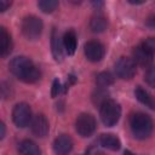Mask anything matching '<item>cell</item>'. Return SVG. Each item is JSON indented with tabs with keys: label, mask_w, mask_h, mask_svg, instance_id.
Listing matches in <instances>:
<instances>
[{
	"label": "cell",
	"mask_w": 155,
	"mask_h": 155,
	"mask_svg": "<svg viewBox=\"0 0 155 155\" xmlns=\"http://www.w3.org/2000/svg\"><path fill=\"white\" fill-rule=\"evenodd\" d=\"M130 128L134 138L145 139L151 134L154 124L148 114L138 111V113H133L130 116Z\"/></svg>",
	"instance_id": "obj_2"
},
{
	"label": "cell",
	"mask_w": 155,
	"mask_h": 155,
	"mask_svg": "<svg viewBox=\"0 0 155 155\" xmlns=\"http://www.w3.org/2000/svg\"><path fill=\"white\" fill-rule=\"evenodd\" d=\"M99 144L111 151H117L121 147V142L117 136L113 134V133H103L99 137Z\"/></svg>",
	"instance_id": "obj_15"
},
{
	"label": "cell",
	"mask_w": 155,
	"mask_h": 155,
	"mask_svg": "<svg viewBox=\"0 0 155 155\" xmlns=\"http://www.w3.org/2000/svg\"><path fill=\"white\" fill-rule=\"evenodd\" d=\"M124 155H137V154H134V153H132V151H130V150H125V151H124Z\"/></svg>",
	"instance_id": "obj_29"
},
{
	"label": "cell",
	"mask_w": 155,
	"mask_h": 155,
	"mask_svg": "<svg viewBox=\"0 0 155 155\" xmlns=\"http://www.w3.org/2000/svg\"><path fill=\"white\" fill-rule=\"evenodd\" d=\"M18 154L19 155H42L40 148L29 139H24L18 145Z\"/></svg>",
	"instance_id": "obj_16"
},
{
	"label": "cell",
	"mask_w": 155,
	"mask_h": 155,
	"mask_svg": "<svg viewBox=\"0 0 155 155\" xmlns=\"http://www.w3.org/2000/svg\"><path fill=\"white\" fill-rule=\"evenodd\" d=\"M63 48L68 56H73L78 47V36L73 29H69L63 35Z\"/></svg>",
	"instance_id": "obj_12"
},
{
	"label": "cell",
	"mask_w": 155,
	"mask_h": 155,
	"mask_svg": "<svg viewBox=\"0 0 155 155\" xmlns=\"http://www.w3.org/2000/svg\"><path fill=\"white\" fill-rule=\"evenodd\" d=\"M108 27V19L103 15H94L90 21V28L94 33H102Z\"/></svg>",
	"instance_id": "obj_18"
},
{
	"label": "cell",
	"mask_w": 155,
	"mask_h": 155,
	"mask_svg": "<svg viewBox=\"0 0 155 155\" xmlns=\"http://www.w3.org/2000/svg\"><path fill=\"white\" fill-rule=\"evenodd\" d=\"M109 98H108V92L105 91V90H103V88H101L99 87V90L93 94V102H94V104H99V107L105 102V101H108Z\"/></svg>",
	"instance_id": "obj_21"
},
{
	"label": "cell",
	"mask_w": 155,
	"mask_h": 155,
	"mask_svg": "<svg viewBox=\"0 0 155 155\" xmlns=\"http://www.w3.org/2000/svg\"><path fill=\"white\" fill-rule=\"evenodd\" d=\"M147 25L150 28H155V16H151L147 19Z\"/></svg>",
	"instance_id": "obj_26"
},
{
	"label": "cell",
	"mask_w": 155,
	"mask_h": 155,
	"mask_svg": "<svg viewBox=\"0 0 155 155\" xmlns=\"http://www.w3.org/2000/svg\"><path fill=\"white\" fill-rule=\"evenodd\" d=\"M12 39L6 28H0V54L2 58L7 57L12 51Z\"/></svg>",
	"instance_id": "obj_14"
},
{
	"label": "cell",
	"mask_w": 155,
	"mask_h": 155,
	"mask_svg": "<svg viewBox=\"0 0 155 155\" xmlns=\"http://www.w3.org/2000/svg\"><path fill=\"white\" fill-rule=\"evenodd\" d=\"M92 5H93V6H94V7H96V8L98 10V8H99L101 6H103L104 4H103L102 1H93V2H92Z\"/></svg>",
	"instance_id": "obj_28"
},
{
	"label": "cell",
	"mask_w": 155,
	"mask_h": 155,
	"mask_svg": "<svg viewBox=\"0 0 155 155\" xmlns=\"http://www.w3.org/2000/svg\"><path fill=\"white\" fill-rule=\"evenodd\" d=\"M51 51L56 62L63 61V41L61 40L56 29L52 30V35H51Z\"/></svg>",
	"instance_id": "obj_13"
},
{
	"label": "cell",
	"mask_w": 155,
	"mask_h": 155,
	"mask_svg": "<svg viewBox=\"0 0 155 155\" xmlns=\"http://www.w3.org/2000/svg\"><path fill=\"white\" fill-rule=\"evenodd\" d=\"M30 128H31V132L36 137H41L42 138V137L47 136V133L50 131V124H48L47 117L44 114H36L31 119Z\"/></svg>",
	"instance_id": "obj_9"
},
{
	"label": "cell",
	"mask_w": 155,
	"mask_h": 155,
	"mask_svg": "<svg viewBox=\"0 0 155 155\" xmlns=\"http://www.w3.org/2000/svg\"><path fill=\"white\" fill-rule=\"evenodd\" d=\"M8 68H10V71L23 82L33 84L40 79L39 68L28 57L17 56L12 58L8 63Z\"/></svg>",
	"instance_id": "obj_1"
},
{
	"label": "cell",
	"mask_w": 155,
	"mask_h": 155,
	"mask_svg": "<svg viewBox=\"0 0 155 155\" xmlns=\"http://www.w3.org/2000/svg\"><path fill=\"white\" fill-rule=\"evenodd\" d=\"M153 57L154 54L151 52H149L142 44L138 45L137 47H134L133 50V61L136 64L142 65V67H148L153 62Z\"/></svg>",
	"instance_id": "obj_11"
},
{
	"label": "cell",
	"mask_w": 155,
	"mask_h": 155,
	"mask_svg": "<svg viewBox=\"0 0 155 155\" xmlns=\"http://www.w3.org/2000/svg\"><path fill=\"white\" fill-rule=\"evenodd\" d=\"M145 81L149 86L155 87V67H151L148 69V71L145 73Z\"/></svg>",
	"instance_id": "obj_22"
},
{
	"label": "cell",
	"mask_w": 155,
	"mask_h": 155,
	"mask_svg": "<svg viewBox=\"0 0 155 155\" xmlns=\"http://www.w3.org/2000/svg\"><path fill=\"white\" fill-rule=\"evenodd\" d=\"M99 108H101L99 109L101 120L107 127H113L114 125L117 124L121 116V107L116 101L108 99Z\"/></svg>",
	"instance_id": "obj_3"
},
{
	"label": "cell",
	"mask_w": 155,
	"mask_h": 155,
	"mask_svg": "<svg viewBox=\"0 0 155 155\" xmlns=\"http://www.w3.org/2000/svg\"><path fill=\"white\" fill-rule=\"evenodd\" d=\"M96 84L101 88L108 87L114 84V76L109 71H102L96 76Z\"/></svg>",
	"instance_id": "obj_19"
},
{
	"label": "cell",
	"mask_w": 155,
	"mask_h": 155,
	"mask_svg": "<svg viewBox=\"0 0 155 155\" xmlns=\"http://www.w3.org/2000/svg\"><path fill=\"white\" fill-rule=\"evenodd\" d=\"M0 130H1V132H0V138L2 139V138L5 137V124H4V122L0 124Z\"/></svg>",
	"instance_id": "obj_27"
},
{
	"label": "cell",
	"mask_w": 155,
	"mask_h": 155,
	"mask_svg": "<svg viewBox=\"0 0 155 155\" xmlns=\"http://www.w3.org/2000/svg\"><path fill=\"white\" fill-rule=\"evenodd\" d=\"M136 63L132 58L120 57L115 63V73L122 80H130L136 75Z\"/></svg>",
	"instance_id": "obj_7"
},
{
	"label": "cell",
	"mask_w": 155,
	"mask_h": 155,
	"mask_svg": "<svg viewBox=\"0 0 155 155\" xmlns=\"http://www.w3.org/2000/svg\"><path fill=\"white\" fill-rule=\"evenodd\" d=\"M97 127L96 119L92 114L82 113L75 120V130L81 137H90L94 133Z\"/></svg>",
	"instance_id": "obj_5"
},
{
	"label": "cell",
	"mask_w": 155,
	"mask_h": 155,
	"mask_svg": "<svg viewBox=\"0 0 155 155\" xmlns=\"http://www.w3.org/2000/svg\"><path fill=\"white\" fill-rule=\"evenodd\" d=\"M31 109L27 103H18L12 110V121L17 127H25L31 122Z\"/></svg>",
	"instance_id": "obj_6"
},
{
	"label": "cell",
	"mask_w": 155,
	"mask_h": 155,
	"mask_svg": "<svg viewBox=\"0 0 155 155\" xmlns=\"http://www.w3.org/2000/svg\"><path fill=\"white\" fill-rule=\"evenodd\" d=\"M134 96L142 104H144V105H147V107H149L151 109H155V99H154V97L148 91H145L143 87L137 86L136 90H134Z\"/></svg>",
	"instance_id": "obj_17"
},
{
	"label": "cell",
	"mask_w": 155,
	"mask_h": 155,
	"mask_svg": "<svg viewBox=\"0 0 155 155\" xmlns=\"http://www.w3.org/2000/svg\"><path fill=\"white\" fill-rule=\"evenodd\" d=\"M61 90H62V87H61V82H59V80H58V79H54V80H53V84H52L51 96H52L53 98H54V97H57V96L59 94Z\"/></svg>",
	"instance_id": "obj_24"
},
{
	"label": "cell",
	"mask_w": 155,
	"mask_h": 155,
	"mask_svg": "<svg viewBox=\"0 0 155 155\" xmlns=\"http://www.w3.org/2000/svg\"><path fill=\"white\" fill-rule=\"evenodd\" d=\"M58 1L57 0H41L38 2V7L45 12V13H51L58 7Z\"/></svg>",
	"instance_id": "obj_20"
},
{
	"label": "cell",
	"mask_w": 155,
	"mask_h": 155,
	"mask_svg": "<svg viewBox=\"0 0 155 155\" xmlns=\"http://www.w3.org/2000/svg\"><path fill=\"white\" fill-rule=\"evenodd\" d=\"M85 56L88 61L91 62H99L102 61V58L105 54V48L104 46L96 40H91L85 44V48H84Z\"/></svg>",
	"instance_id": "obj_8"
},
{
	"label": "cell",
	"mask_w": 155,
	"mask_h": 155,
	"mask_svg": "<svg viewBox=\"0 0 155 155\" xmlns=\"http://www.w3.org/2000/svg\"><path fill=\"white\" fill-rule=\"evenodd\" d=\"M11 5H12L11 1H7V0H0V11H1V12L6 11Z\"/></svg>",
	"instance_id": "obj_25"
},
{
	"label": "cell",
	"mask_w": 155,
	"mask_h": 155,
	"mask_svg": "<svg viewBox=\"0 0 155 155\" xmlns=\"http://www.w3.org/2000/svg\"><path fill=\"white\" fill-rule=\"evenodd\" d=\"M42 28H44L42 21L38 16H34V15L25 16L22 21V24H21L22 34L28 40L39 39L41 33H42Z\"/></svg>",
	"instance_id": "obj_4"
},
{
	"label": "cell",
	"mask_w": 155,
	"mask_h": 155,
	"mask_svg": "<svg viewBox=\"0 0 155 155\" xmlns=\"http://www.w3.org/2000/svg\"><path fill=\"white\" fill-rule=\"evenodd\" d=\"M142 45H143L149 52H151L153 54L155 53V38H147V39L142 42Z\"/></svg>",
	"instance_id": "obj_23"
},
{
	"label": "cell",
	"mask_w": 155,
	"mask_h": 155,
	"mask_svg": "<svg viewBox=\"0 0 155 155\" xmlns=\"http://www.w3.org/2000/svg\"><path fill=\"white\" fill-rule=\"evenodd\" d=\"M53 151L57 155H68L73 149V139L68 134L58 136L53 142Z\"/></svg>",
	"instance_id": "obj_10"
}]
</instances>
